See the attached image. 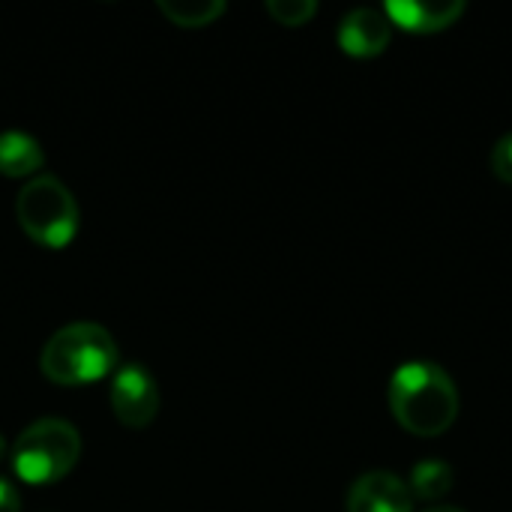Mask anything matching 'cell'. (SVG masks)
<instances>
[{
	"instance_id": "cell-3",
	"label": "cell",
	"mask_w": 512,
	"mask_h": 512,
	"mask_svg": "<svg viewBox=\"0 0 512 512\" xmlns=\"http://www.w3.org/2000/svg\"><path fill=\"white\" fill-rule=\"evenodd\" d=\"M9 456L15 474L27 486H51L75 468L81 456V435L72 423L45 417L15 438Z\"/></svg>"
},
{
	"instance_id": "cell-7",
	"label": "cell",
	"mask_w": 512,
	"mask_h": 512,
	"mask_svg": "<svg viewBox=\"0 0 512 512\" xmlns=\"http://www.w3.org/2000/svg\"><path fill=\"white\" fill-rule=\"evenodd\" d=\"M393 36V24L384 9L360 6L339 24V48L351 57H378Z\"/></svg>"
},
{
	"instance_id": "cell-11",
	"label": "cell",
	"mask_w": 512,
	"mask_h": 512,
	"mask_svg": "<svg viewBox=\"0 0 512 512\" xmlns=\"http://www.w3.org/2000/svg\"><path fill=\"white\" fill-rule=\"evenodd\" d=\"M159 12L177 27H204L225 12L222 0H159Z\"/></svg>"
},
{
	"instance_id": "cell-9",
	"label": "cell",
	"mask_w": 512,
	"mask_h": 512,
	"mask_svg": "<svg viewBox=\"0 0 512 512\" xmlns=\"http://www.w3.org/2000/svg\"><path fill=\"white\" fill-rule=\"evenodd\" d=\"M45 153L39 141L21 129L0 132V174L3 177H30L42 168Z\"/></svg>"
},
{
	"instance_id": "cell-14",
	"label": "cell",
	"mask_w": 512,
	"mask_h": 512,
	"mask_svg": "<svg viewBox=\"0 0 512 512\" xmlns=\"http://www.w3.org/2000/svg\"><path fill=\"white\" fill-rule=\"evenodd\" d=\"M0 512H21V495L18 489L0 477Z\"/></svg>"
},
{
	"instance_id": "cell-6",
	"label": "cell",
	"mask_w": 512,
	"mask_h": 512,
	"mask_svg": "<svg viewBox=\"0 0 512 512\" xmlns=\"http://www.w3.org/2000/svg\"><path fill=\"white\" fill-rule=\"evenodd\" d=\"M348 512H414V495L408 483L390 471H369L348 489Z\"/></svg>"
},
{
	"instance_id": "cell-13",
	"label": "cell",
	"mask_w": 512,
	"mask_h": 512,
	"mask_svg": "<svg viewBox=\"0 0 512 512\" xmlns=\"http://www.w3.org/2000/svg\"><path fill=\"white\" fill-rule=\"evenodd\" d=\"M489 165H492V174L504 183H512V132L498 138V144L492 147V156H489Z\"/></svg>"
},
{
	"instance_id": "cell-4",
	"label": "cell",
	"mask_w": 512,
	"mask_h": 512,
	"mask_svg": "<svg viewBox=\"0 0 512 512\" xmlns=\"http://www.w3.org/2000/svg\"><path fill=\"white\" fill-rule=\"evenodd\" d=\"M15 216L24 234L45 249H63L78 234V204L72 192L51 174L33 177L18 192Z\"/></svg>"
},
{
	"instance_id": "cell-15",
	"label": "cell",
	"mask_w": 512,
	"mask_h": 512,
	"mask_svg": "<svg viewBox=\"0 0 512 512\" xmlns=\"http://www.w3.org/2000/svg\"><path fill=\"white\" fill-rule=\"evenodd\" d=\"M426 512H465V510H459V507H447V504H444V507H429Z\"/></svg>"
},
{
	"instance_id": "cell-2",
	"label": "cell",
	"mask_w": 512,
	"mask_h": 512,
	"mask_svg": "<svg viewBox=\"0 0 512 512\" xmlns=\"http://www.w3.org/2000/svg\"><path fill=\"white\" fill-rule=\"evenodd\" d=\"M42 375L60 387H84L120 369L114 336L90 321L60 327L42 348Z\"/></svg>"
},
{
	"instance_id": "cell-16",
	"label": "cell",
	"mask_w": 512,
	"mask_h": 512,
	"mask_svg": "<svg viewBox=\"0 0 512 512\" xmlns=\"http://www.w3.org/2000/svg\"><path fill=\"white\" fill-rule=\"evenodd\" d=\"M6 459V441H3V435H0V462Z\"/></svg>"
},
{
	"instance_id": "cell-8",
	"label": "cell",
	"mask_w": 512,
	"mask_h": 512,
	"mask_svg": "<svg viewBox=\"0 0 512 512\" xmlns=\"http://www.w3.org/2000/svg\"><path fill=\"white\" fill-rule=\"evenodd\" d=\"M465 0H390L384 6L390 24L408 33H438L456 24L465 12Z\"/></svg>"
},
{
	"instance_id": "cell-1",
	"label": "cell",
	"mask_w": 512,
	"mask_h": 512,
	"mask_svg": "<svg viewBox=\"0 0 512 512\" xmlns=\"http://www.w3.org/2000/svg\"><path fill=\"white\" fill-rule=\"evenodd\" d=\"M390 411L405 432L435 438L456 423L459 390L441 366L411 360L390 378Z\"/></svg>"
},
{
	"instance_id": "cell-10",
	"label": "cell",
	"mask_w": 512,
	"mask_h": 512,
	"mask_svg": "<svg viewBox=\"0 0 512 512\" xmlns=\"http://www.w3.org/2000/svg\"><path fill=\"white\" fill-rule=\"evenodd\" d=\"M453 483H456V474H453V468H450L447 462H441V459H426V462H420V465L411 468V483H408V489H411L414 498L438 501V498H444V495L453 489Z\"/></svg>"
},
{
	"instance_id": "cell-5",
	"label": "cell",
	"mask_w": 512,
	"mask_h": 512,
	"mask_svg": "<svg viewBox=\"0 0 512 512\" xmlns=\"http://www.w3.org/2000/svg\"><path fill=\"white\" fill-rule=\"evenodd\" d=\"M111 411L129 429H144L159 414V387L153 375L138 366L126 363L114 372L111 381Z\"/></svg>"
},
{
	"instance_id": "cell-12",
	"label": "cell",
	"mask_w": 512,
	"mask_h": 512,
	"mask_svg": "<svg viewBox=\"0 0 512 512\" xmlns=\"http://www.w3.org/2000/svg\"><path fill=\"white\" fill-rule=\"evenodd\" d=\"M267 12L285 27H300L318 12V3L315 0H270Z\"/></svg>"
}]
</instances>
